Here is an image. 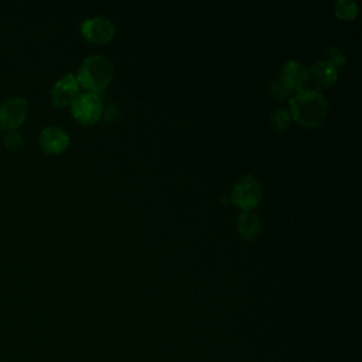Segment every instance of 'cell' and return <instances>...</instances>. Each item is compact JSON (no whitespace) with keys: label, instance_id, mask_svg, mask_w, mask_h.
I'll use <instances>...</instances> for the list:
<instances>
[{"label":"cell","instance_id":"obj_8","mask_svg":"<svg viewBox=\"0 0 362 362\" xmlns=\"http://www.w3.org/2000/svg\"><path fill=\"white\" fill-rule=\"evenodd\" d=\"M40 147L49 154H58L66 150L69 146V136L68 133L57 126L44 127L38 137Z\"/></svg>","mask_w":362,"mask_h":362},{"label":"cell","instance_id":"obj_16","mask_svg":"<svg viewBox=\"0 0 362 362\" xmlns=\"http://www.w3.org/2000/svg\"><path fill=\"white\" fill-rule=\"evenodd\" d=\"M322 61L328 62L335 69H338L345 65V55L338 48H328L325 52V58Z\"/></svg>","mask_w":362,"mask_h":362},{"label":"cell","instance_id":"obj_2","mask_svg":"<svg viewBox=\"0 0 362 362\" xmlns=\"http://www.w3.org/2000/svg\"><path fill=\"white\" fill-rule=\"evenodd\" d=\"M113 76V64L103 55L95 54L85 58L78 69L76 81L89 92L105 89Z\"/></svg>","mask_w":362,"mask_h":362},{"label":"cell","instance_id":"obj_13","mask_svg":"<svg viewBox=\"0 0 362 362\" xmlns=\"http://www.w3.org/2000/svg\"><path fill=\"white\" fill-rule=\"evenodd\" d=\"M290 119H291V115L287 109H284V107L277 109L272 116V126L276 132H283L288 127Z\"/></svg>","mask_w":362,"mask_h":362},{"label":"cell","instance_id":"obj_9","mask_svg":"<svg viewBox=\"0 0 362 362\" xmlns=\"http://www.w3.org/2000/svg\"><path fill=\"white\" fill-rule=\"evenodd\" d=\"M338 79V69L325 61H317L307 68V82L313 85L311 89L318 90L331 86Z\"/></svg>","mask_w":362,"mask_h":362},{"label":"cell","instance_id":"obj_1","mask_svg":"<svg viewBox=\"0 0 362 362\" xmlns=\"http://www.w3.org/2000/svg\"><path fill=\"white\" fill-rule=\"evenodd\" d=\"M290 110L296 122L307 127L320 126L328 112L324 95L311 88H301L290 98Z\"/></svg>","mask_w":362,"mask_h":362},{"label":"cell","instance_id":"obj_4","mask_svg":"<svg viewBox=\"0 0 362 362\" xmlns=\"http://www.w3.org/2000/svg\"><path fill=\"white\" fill-rule=\"evenodd\" d=\"M72 116L82 124H90L100 119L103 106L102 99L98 93L85 92L79 93L69 105Z\"/></svg>","mask_w":362,"mask_h":362},{"label":"cell","instance_id":"obj_10","mask_svg":"<svg viewBox=\"0 0 362 362\" xmlns=\"http://www.w3.org/2000/svg\"><path fill=\"white\" fill-rule=\"evenodd\" d=\"M280 79L291 90H298L307 83V68L301 62L290 59L283 65Z\"/></svg>","mask_w":362,"mask_h":362},{"label":"cell","instance_id":"obj_14","mask_svg":"<svg viewBox=\"0 0 362 362\" xmlns=\"http://www.w3.org/2000/svg\"><path fill=\"white\" fill-rule=\"evenodd\" d=\"M269 90H270L272 96L276 98L277 100H286V99H288V98L291 96V92H293L280 78H277V79H274L273 82H270Z\"/></svg>","mask_w":362,"mask_h":362},{"label":"cell","instance_id":"obj_12","mask_svg":"<svg viewBox=\"0 0 362 362\" xmlns=\"http://www.w3.org/2000/svg\"><path fill=\"white\" fill-rule=\"evenodd\" d=\"M358 13V6L355 1L351 0H338L335 3V14L342 18V20H348V18H354Z\"/></svg>","mask_w":362,"mask_h":362},{"label":"cell","instance_id":"obj_3","mask_svg":"<svg viewBox=\"0 0 362 362\" xmlns=\"http://www.w3.org/2000/svg\"><path fill=\"white\" fill-rule=\"evenodd\" d=\"M262 195V184L253 175H243L236 181L232 189V201L243 211H250L255 208L260 202Z\"/></svg>","mask_w":362,"mask_h":362},{"label":"cell","instance_id":"obj_15","mask_svg":"<svg viewBox=\"0 0 362 362\" xmlns=\"http://www.w3.org/2000/svg\"><path fill=\"white\" fill-rule=\"evenodd\" d=\"M24 146V139L23 136L17 132V130H13V132H8L4 137V147L8 150V151H20Z\"/></svg>","mask_w":362,"mask_h":362},{"label":"cell","instance_id":"obj_7","mask_svg":"<svg viewBox=\"0 0 362 362\" xmlns=\"http://www.w3.org/2000/svg\"><path fill=\"white\" fill-rule=\"evenodd\" d=\"M79 95V83L76 76L72 74H65L61 76L51 89V102L54 107L62 109L69 106L74 99Z\"/></svg>","mask_w":362,"mask_h":362},{"label":"cell","instance_id":"obj_5","mask_svg":"<svg viewBox=\"0 0 362 362\" xmlns=\"http://www.w3.org/2000/svg\"><path fill=\"white\" fill-rule=\"evenodd\" d=\"M28 113V100L24 96H14L0 105V129L17 130Z\"/></svg>","mask_w":362,"mask_h":362},{"label":"cell","instance_id":"obj_17","mask_svg":"<svg viewBox=\"0 0 362 362\" xmlns=\"http://www.w3.org/2000/svg\"><path fill=\"white\" fill-rule=\"evenodd\" d=\"M102 113H103V117H105L106 122H113V120H116L117 116H119V107H117L116 103H110V105L106 107V110L102 112Z\"/></svg>","mask_w":362,"mask_h":362},{"label":"cell","instance_id":"obj_11","mask_svg":"<svg viewBox=\"0 0 362 362\" xmlns=\"http://www.w3.org/2000/svg\"><path fill=\"white\" fill-rule=\"evenodd\" d=\"M238 230L242 238L253 239L260 232V219L252 211H243L238 218Z\"/></svg>","mask_w":362,"mask_h":362},{"label":"cell","instance_id":"obj_6","mask_svg":"<svg viewBox=\"0 0 362 362\" xmlns=\"http://www.w3.org/2000/svg\"><path fill=\"white\" fill-rule=\"evenodd\" d=\"M81 33L90 42L103 44L113 38L115 25L109 18L103 16H95V17L86 18L81 24Z\"/></svg>","mask_w":362,"mask_h":362}]
</instances>
